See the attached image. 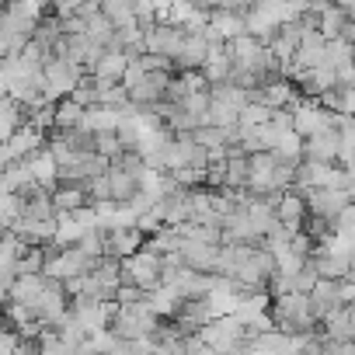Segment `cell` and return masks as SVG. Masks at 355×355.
I'll list each match as a JSON object with an SVG mask.
<instances>
[{
    "label": "cell",
    "instance_id": "obj_1",
    "mask_svg": "<svg viewBox=\"0 0 355 355\" xmlns=\"http://www.w3.org/2000/svg\"><path fill=\"white\" fill-rule=\"evenodd\" d=\"M150 300V296H146ZM160 327V317L150 310V303H136V306H119L115 320H112V334L119 341H143Z\"/></svg>",
    "mask_w": 355,
    "mask_h": 355
},
{
    "label": "cell",
    "instance_id": "obj_2",
    "mask_svg": "<svg viewBox=\"0 0 355 355\" xmlns=\"http://www.w3.org/2000/svg\"><path fill=\"white\" fill-rule=\"evenodd\" d=\"M160 275H164V258L150 254V251H139L132 258L122 261V272H119V286H132V289H143V293H157L160 289Z\"/></svg>",
    "mask_w": 355,
    "mask_h": 355
},
{
    "label": "cell",
    "instance_id": "obj_3",
    "mask_svg": "<svg viewBox=\"0 0 355 355\" xmlns=\"http://www.w3.org/2000/svg\"><path fill=\"white\" fill-rule=\"evenodd\" d=\"M185 39L189 32L185 28H174V25H143V46H146V56H164V60H178V53L185 49Z\"/></svg>",
    "mask_w": 355,
    "mask_h": 355
},
{
    "label": "cell",
    "instance_id": "obj_4",
    "mask_svg": "<svg viewBox=\"0 0 355 355\" xmlns=\"http://www.w3.org/2000/svg\"><path fill=\"white\" fill-rule=\"evenodd\" d=\"M310 300V313H313V320H327L334 310H341V306H348L345 303V289H341V282H331V279H317V286H313V293L306 296Z\"/></svg>",
    "mask_w": 355,
    "mask_h": 355
},
{
    "label": "cell",
    "instance_id": "obj_5",
    "mask_svg": "<svg viewBox=\"0 0 355 355\" xmlns=\"http://www.w3.org/2000/svg\"><path fill=\"white\" fill-rule=\"evenodd\" d=\"M4 146H8V153H11L15 164H25V160H32L35 153H42L49 146V136L39 132V129H32V125H21Z\"/></svg>",
    "mask_w": 355,
    "mask_h": 355
},
{
    "label": "cell",
    "instance_id": "obj_6",
    "mask_svg": "<svg viewBox=\"0 0 355 355\" xmlns=\"http://www.w3.org/2000/svg\"><path fill=\"white\" fill-rule=\"evenodd\" d=\"M182 300H209L216 293V275H202V272H192V268H182L171 286Z\"/></svg>",
    "mask_w": 355,
    "mask_h": 355
},
{
    "label": "cell",
    "instance_id": "obj_7",
    "mask_svg": "<svg viewBox=\"0 0 355 355\" xmlns=\"http://www.w3.org/2000/svg\"><path fill=\"white\" fill-rule=\"evenodd\" d=\"M178 254H182L185 268H192V272H202V275H216L220 248H213V244H199V241H182Z\"/></svg>",
    "mask_w": 355,
    "mask_h": 355
},
{
    "label": "cell",
    "instance_id": "obj_8",
    "mask_svg": "<svg viewBox=\"0 0 355 355\" xmlns=\"http://www.w3.org/2000/svg\"><path fill=\"white\" fill-rule=\"evenodd\" d=\"M143 244H146V237H143L136 227H129V230H105V254H108V258L125 261V258L139 254Z\"/></svg>",
    "mask_w": 355,
    "mask_h": 355
},
{
    "label": "cell",
    "instance_id": "obj_9",
    "mask_svg": "<svg viewBox=\"0 0 355 355\" xmlns=\"http://www.w3.org/2000/svg\"><path fill=\"white\" fill-rule=\"evenodd\" d=\"M206 56H209V42L202 35H189L185 49L178 53V60H174V73H202Z\"/></svg>",
    "mask_w": 355,
    "mask_h": 355
},
{
    "label": "cell",
    "instance_id": "obj_10",
    "mask_svg": "<svg viewBox=\"0 0 355 355\" xmlns=\"http://www.w3.org/2000/svg\"><path fill=\"white\" fill-rule=\"evenodd\" d=\"M125 67H129V60H125L122 53H112V49H105V56L98 60V67H94L87 77H94V84H98V87H112V84H122V77H125Z\"/></svg>",
    "mask_w": 355,
    "mask_h": 355
},
{
    "label": "cell",
    "instance_id": "obj_11",
    "mask_svg": "<svg viewBox=\"0 0 355 355\" xmlns=\"http://www.w3.org/2000/svg\"><path fill=\"white\" fill-rule=\"evenodd\" d=\"M275 220L296 237V234L303 230V223H306V202H303L296 192H286V196L279 199V206H275Z\"/></svg>",
    "mask_w": 355,
    "mask_h": 355
},
{
    "label": "cell",
    "instance_id": "obj_12",
    "mask_svg": "<svg viewBox=\"0 0 355 355\" xmlns=\"http://www.w3.org/2000/svg\"><path fill=\"white\" fill-rule=\"evenodd\" d=\"M84 206H87V185H56L53 189V213L56 216H73Z\"/></svg>",
    "mask_w": 355,
    "mask_h": 355
},
{
    "label": "cell",
    "instance_id": "obj_13",
    "mask_svg": "<svg viewBox=\"0 0 355 355\" xmlns=\"http://www.w3.org/2000/svg\"><path fill=\"white\" fill-rule=\"evenodd\" d=\"M25 164H28V171H32V182H35L39 189L53 192V189L60 185V167H56V160H53L49 146H46L42 153H35L32 160H25Z\"/></svg>",
    "mask_w": 355,
    "mask_h": 355
},
{
    "label": "cell",
    "instance_id": "obj_14",
    "mask_svg": "<svg viewBox=\"0 0 355 355\" xmlns=\"http://www.w3.org/2000/svg\"><path fill=\"white\" fill-rule=\"evenodd\" d=\"M21 125H28L25 108L4 94V98H0V143H8V139H11V136H15Z\"/></svg>",
    "mask_w": 355,
    "mask_h": 355
},
{
    "label": "cell",
    "instance_id": "obj_15",
    "mask_svg": "<svg viewBox=\"0 0 355 355\" xmlns=\"http://www.w3.org/2000/svg\"><path fill=\"white\" fill-rule=\"evenodd\" d=\"M42 289H46V279H42V275H21V279H15L8 303L28 306V303H35V300L42 296Z\"/></svg>",
    "mask_w": 355,
    "mask_h": 355
},
{
    "label": "cell",
    "instance_id": "obj_16",
    "mask_svg": "<svg viewBox=\"0 0 355 355\" xmlns=\"http://www.w3.org/2000/svg\"><path fill=\"white\" fill-rule=\"evenodd\" d=\"M324 331H327V341H355V317L348 313V306L334 310L327 320H324Z\"/></svg>",
    "mask_w": 355,
    "mask_h": 355
},
{
    "label": "cell",
    "instance_id": "obj_17",
    "mask_svg": "<svg viewBox=\"0 0 355 355\" xmlns=\"http://www.w3.org/2000/svg\"><path fill=\"white\" fill-rule=\"evenodd\" d=\"M80 129H87V132H94V136H101V132H115V129H119V115H115L112 108L94 105V108H87V112H84Z\"/></svg>",
    "mask_w": 355,
    "mask_h": 355
},
{
    "label": "cell",
    "instance_id": "obj_18",
    "mask_svg": "<svg viewBox=\"0 0 355 355\" xmlns=\"http://www.w3.org/2000/svg\"><path fill=\"white\" fill-rule=\"evenodd\" d=\"M108 185H112V202H115V206H125V202L139 192L136 178L125 174V171H115V167H108Z\"/></svg>",
    "mask_w": 355,
    "mask_h": 355
},
{
    "label": "cell",
    "instance_id": "obj_19",
    "mask_svg": "<svg viewBox=\"0 0 355 355\" xmlns=\"http://www.w3.org/2000/svg\"><path fill=\"white\" fill-rule=\"evenodd\" d=\"M101 15L112 21V28H129V25H139L136 21V11L129 0H101Z\"/></svg>",
    "mask_w": 355,
    "mask_h": 355
},
{
    "label": "cell",
    "instance_id": "obj_20",
    "mask_svg": "<svg viewBox=\"0 0 355 355\" xmlns=\"http://www.w3.org/2000/svg\"><path fill=\"white\" fill-rule=\"evenodd\" d=\"M80 237H84V230H80V223H77L73 216H56V241H53V244H56L60 251L77 248Z\"/></svg>",
    "mask_w": 355,
    "mask_h": 355
},
{
    "label": "cell",
    "instance_id": "obj_21",
    "mask_svg": "<svg viewBox=\"0 0 355 355\" xmlns=\"http://www.w3.org/2000/svg\"><path fill=\"white\" fill-rule=\"evenodd\" d=\"M80 122H84V108L77 105V101H60L56 105V129L60 132H67V129H80Z\"/></svg>",
    "mask_w": 355,
    "mask_h": 355
},
{
    "label": "cell",
    "instance_id": "obj_22",
    "mask_svg": "<svg viewBox=\"0 0 355 355\" xmlns=\"http://www.w3.org/2000/svg\"><path fill=\"white\" fill-rule=\"evenodd\" d=\"M112 167H115V171H125V174H132L136 182H143V174H146V160H143L136 150H122V153L112 160Z\"/></svg>",
    "mask_w": 355,
    "mask_h": 355
},
{
    "label": "cell",
    "instance_id": "obj_23",
    "mask_svg": "<svg viewBox=\"0 0 355 355\" xmlns=\"http://www.w3.org/2000/svg\"><path fill=\"white\" fill-rule=\"evenodd\" d=\"M209 105H213V101H209V91H206V94H189V98L182 101V108L199 122V129L209 125Z\"/></svg>",
    "mask_w": 355,
    "mask_h": 355
},
{
    "label": "cell",
    "instance_id": "obj_24",
    "mask_svg": "<svg viewBox=\"0 0 355 355\" xmlns=\"http://www.w3.org/2000/svg\"><path fill=\"white\" fill-rule=\"evenodd\" d=\"M42 268H46V248H28L18 261V279L21 275H42Z\"/></svg>",
    "mask_w": 355,
    "mask_h": 355
},
{
    "label": "cell",
    "instance_id": "obj_25",
    "mask_svg": "<svg viewBox=\"0 0 355 355\" xmlns=\"http://www.w3.org/2000/svg\"><path fill=\"white\" fill-rule=\"evenodd\" d=\"M70 101H77L84 112H87V108H94V105H98V84H94V77H84V80L73 87Z\"/></svg>",
    "mask_w": 355,
    "mask_h": 355
},
{
    "label": "cell",
    "instance_id": "obj_26",
    "mask_svg": "<svg viewBox=\"0 0 355 355\" xmlns=\"http://www.w3.org/2000/svg\"><path fill=\"white\" fill-rule=\"evenodd\" d=\"M129 101V91L122 87V84H112V87H98V105L101 108H112V112H119L122 105Z\"/></svg>",
    "mask_w": 355,
    "mask_h": 355
},
{
    "label": "cell",
    "instance_id": "obj_27",
    "mask_svg": "<svg viewBox=\"0 0 355 355\" xmlns=\"http://www.w3.org/2000/svg\"><path fill=\"white\" fill-rule=\"evenodd\" d=\"M21 196H0V227H15V220L21 216Z\"/></svg>",
    "mask_w": 355,
    "mask_h": 355
},
{
    "label": "cell",
    "instance_id": "obj_28",
    "mask_svg": "<svg viewBox=\"0 0 355 355\" xmlns=\"http://www.w3.org/2000/svg\"><path fill=\"white\" fill-rule=\"evenodd\" d=\"M101 202H112L108 174H105V178H94V182H87V206H101Z\"/></svg>",
    "mask_w": 355,
    "mask_h": 355
},
{
    "label": "cell",
    "instance_id": "obj_29",
    "mask_svg": "<svg viewBox=\"0 0 355 355\" xmlns=\"http://www.w3.org/2000/svg\"><path fill=\"white\" fill-rule=\"evenodd\" d=\"M115 136H119L122 150H136V146H139V136H143V129H139V122L132 119V122H119Z\"/></svg>",
    "mask_w": 355,
    "mask_h": 355
},
{
    "label": "cell",
    "instance_id": "obj_30",
    "mask_svg": "<svg viewBox=\"0 0 355 355\" xmlns=\"http://www.w3.org/2000/svg\"><path fill=\"white\" fill-rule=\"evenodd\" d=\"M122 153V143H119V136L115 132H101L98 136V157H105V160H115Z\"/></svg>",
    "mask_w": 355,
    "mask_h": 355
},
{
    "label": "cell",
    "instance_id": "obj_31",
    "mask_svg": "<svg viewBox=\"0 0 355 355\" xmlns=\"http://www.w3.org/2000/svg\"><path fill=\"white\" fill-rule=\"evenodd\" d=\"M146 296H150V293H143V289L119 286V293H115V303H119V306H136V303H146Z\"/></svg>",
    "mask_w": 355,
    "mask_h": 355
},
{
    "label": "cell",
    "instance_id": "obj_32",
    "mask_svg": "<svg viewBox=\"0 0 355 355\" xmlns=\"http://www.w3.org/2000/svg\"><path fill=\"white\" fill-rule=\"evenodd\" d=\"M87 341H91V345H94V352H101V355H112V352H115V345H119V338H115L112 331H98V334H91Z\"/></svg>",
    "mask_w": 355,
    "mask_h": 355
},
{
    "label": "cell",
    "instance_id": "obj_33",
    "mask_svg": "<svg viewBox=\"0 0 355 355\" xmlns=\"http://www.w3.org/2000/svg\"><path fill=\"white\" fill-rule=\"evenodd\" d=\"M143 80H146L143 63H139V60H136V63H129V67H125V77H122V87H125V91H132V87H139Z\"/></svg>",
    "mask_w": 355,
    "mask_h": 355
},
{
    "label": "cell",
    "instance_id": "obj_34",
    "mask_svg": "<svg viewBox=\"0 0 355 355\" xmlns=\"http://www.w3.org/2000/svg\"><path fill=\"white\" fill-rule=\"evenodd\" d=\"M73 355H101V352H94V345H91V341H84V345H77V348H73Z\"/></svg>",
    "mask_w": 355,
    "mask_h": 355
},
{
    "label": "cell",
    "instance_id": "obj_35",
    "mask_svg": "<svg viewBox=\"0 0 355 355\" xmlns=\"http://www.w3.org/2000/svg\"><path fill=\"white\" fill-rule=\"evenodd\" d=\"M4 306H8V303H0V313H4Z\"/></svg>",
    "mask_w": 355,
    "mask_h": 355
},
{
    "label": "cell",
    "instance_id": "obj_36",
    "mask_svg": "<svg viewBox=\"0 0 355 355\" xmlns=\"http://www.w3.org/2000/svg\"><path fill=\"white\" fill-rule=\"evenodd\" d=\"M153 355H157V352H153Z\"/></svg>",
    "mask_w": 355,
    "mask_h": 355
}]
</instances>
